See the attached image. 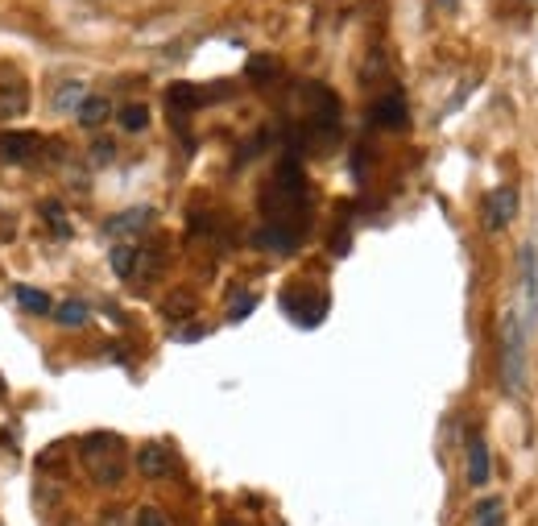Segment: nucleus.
I'll use <instances>...</instances> for the list:
<instances>
[{
	"label": "nucleus",
	"instance_id": "1",
	"mask_svg": "<svg viewBox=\"0 0 538 526\" xmlns=\"http://www.w3.org/2000/svg\"><path fill=\"white\" fill-rule=\"evenodd\" d=\"M502 382L510 394H522L526 385V323L518 312H505L502 320Z\"/></svg>",
	"mask_w": 538,
	"mask_h": 526
},
{
	"label": "nucleus",
	"instance_id": "2",
	"mask_svg": "<svg viewBox=\"0 0 538 526\" xmlns=\"http://www.w3.org/2000/svg\"><path fill=\"white\" fill-rule=\"evenodd\" d=\"M84 460L96 485H116L124 477V440L112 431H96L84 440Z\"/></svg>",
	"mask_w": 538,
	"mask_h": 526
},
{
	"label": "nucleus",
	"instance_id": "3",
	"mask_svg": "<svg viewBox=\"0 0 538 526\" xmlns=\"http://www.w3.org/2000/svg\"><path fill=\"white\" fill-rule=\"evenodd\" d=\"M518 265H522V303H526V312H522V323H534L538 320V245L534 240H526L522 245V257H518Z\"/></svg>",
	"mask_w": 538,
	"mask_h": 526
},
{
	"label": "nucleus",
	"instance_id": "4",
	"mask_svg": "<svg viewBox=\"0 0 538 526\" xmlns=\"http://www.w3.org/2000/svg\"><path fill=\"white\" fill-rule=\"evenodd\" d=\"M137 468H141V477L162 481L174 473V456H170L166 443H145L141 452H137Z\"/></svg>",
	"mask_w": 538,
	"mask_h": 526
},
{
	"label": "nucleus",
	"instance_id": "5",
	"mask_svg": "<svg viewBox=\"0 0 538 526\" xmlns=\"http://www.w3.org/2000/svg\"><path fill=\"white\" fill-rule=\"evenodd\" d=\"M42 154V137L37 133H4L0 137V158L4 162H29Z\"/></svg>",
	"mask_w": 538,
	"mask_h": 526
},
{
	"label": "nucleus",
	"instance_id": "6",
	"mask_svg": "<svg viewBox=\"0 0 538 526\" xmlns=\"http://www.w3.org/2000/svg\"><path fill=\"white\" fill-rule=\"evenodd\" d=\"M518 212V191L514 187H497V191L489 195V204H485V220H489V228H505L510 220H514Z\"/></svg>",
	"mask_w": 538,
	"mask_h": 526
},
{
	"label": "nucleus",
	"instance_id": "7",
	"mask_svg": "<svg viewBox=\"0 0 538 526\" xmlns=\"http://www.w3.org/2000/svg\"><path fill=\"white\" fill-rule=\"evenodd\" d=\"M489 473H493L489 443H485L477 431H472V435H468V481H472V485H485V481H489Z\"/></svg>",
	"mask_w": 538,
	"mask_h": 526
},
{
	"label": "nucleus",
	"instance_id": "8",
	"mask_svg": "<svg viewBox=\"0 0 538 526\" xmlns=\"http://www.w3.org/2000/svg\"><path fill=\"white\" fill-rule=\"evenodd\" d=\"M369 120H373V125H385V129H402V125H406V100H402V96L377 100L373 112H369Z\"/></svg>",
	"mask_w": 538,
	"mask_h": 526
},
{
	"label": "nucleus",
	"instance_id": "9",
	"mask_svg": "<svg viewBox=\"0 0 538 526\" xmlns=\"http://www.w3.org/2000/svg\"><path fill=\"white\" fill-rule=\"evenodd\" d=\"M149 220H154V212H149V207L120 212V215H112V220H108V237H132V232H141Z\"/></svg>",
	"mask_w": 538,
	"mask_h": 526
},
{
	"label": "nucleus",
	"instance_id": "10",
	"mask_svg": "<svg viewBox=\"0 0 538 526\" xmlns=\"http://www.w3.org/2000/svg\"><path fill=\"white\" fill-rule=\"evenodd\" d=\"M12 299L21 303L29 315H50V312H54L50 295H46V290H37V287H12Z\"/></svg>",
	"mask_w": 538,
	"mask_h": 526
},
{
	"label": "nucleus",
	"instance_id": "11",
	"mask_svg": "<svg viewBox=\"0 0 538 526\" xmlns=\"http://www.w3.org/2000/svg\"><path fill=\"white\" fill-rule=\"evenodd\" d=\"M75 112H79V125H87V129H96V125H104V120H108L112 104H108L104 96H84Z\"/></svg>",
	"mask_w": 538,
	"mask_h": 526
},
{
	"label": "nucleus",
	"instance_id": "12",
	"mask_svg": "<svg viewBox=\"0 0 538 526\" xmlns=\"http://www.w3.org/2000/svg\"><path fill=\"white\" fill-rule=\"evenodd\" d=\"M54 320H59L62 328H84V323L92 320V307H87L84 299H67L54 307Z\"/></svg>",
	"mask_w": 538,
	"mask_h": 526
},
{
	"label": "nucleus",
	"instance_id": "13",
	"mask_svg": "<svg viewBox=\"0 0 538 526\" xmlns=\"http://www.w3.org/2000/svg\"><path fill=\"white\" fill-rule=\"evenodd\" d=\"M137 257H141V249H137V245H116V249H112V274H116V278H132V265H137Z\"/></svg>",
	"mask_w": 538,
	"mask_h": 526
},
{
	"label": "nucleus",
	"instance_id": "14",
	"mask_svg": "<svg viewBox=\"0 0 538 526\" xmlns=\"http://www.w3.org/2000/svg\"><path fill=\"white\" fill-rule=\"evenodd\" d=\"M472 522H477V526H502V522H505V506H502V498H485V502L477 506Z\"/></svg>",
	"mask_w": 538,
	"mask_h": 526
},
{
	"label": "nucleus",
	"instance_id": "15",
	"mask_svg": "<svg viewBox=\"0 0 538 526\" xmlns=\"http://www.w3.org/2000/svg\"><path fill=\"white\" fill-rule=\"evenodd\" d=\"M145 125H149V112H145L141 104H129V108H120V129H129V133H141Z\"/></svg>",
	"mask_w": 538,
	"mask_h": 526
},
{
	"label": "nucleus",
	"instance_id": "16",
	"mask_svg": "<svg viewBox=\"0 0 538 526\" xmlns=\"http://www.w3.org/2000/svg\"><path fill=\"white\" fill-rule=\"evenodd\" d=\"M42 215H46L50 224H54V237H71V228H67V215H62L59 204H42Z\"/></svg>",
	"mask_w": 538,
	"mask_h": 526
},
{
	"label": "nucleus",
	"instance_id": "17",
	"mask_svg": "<svg viewBox=\"0 0 538 526\" xmlns=\"http://www.w3.org/2000/svg\"><path fill=\"white\" fill-rule=\"evenodd\" d=\"M79 100H84V87L67 84V87H59V100H54V108H79Z\"/></svg>",
	"mask_w": 538,
	"mask_h": 526
},
{
	"label": "nucleus",
	"instance_id": "18",
	"mask_svg": "<svg viewBox=\"0 0 538 526\" xmlns=\"http://www.w3.org/2000/svg\"><path fill=\"white\" fill-rule=\"evenodd\" d=\"M132 526H170V518L162 514V510H154V506H141L137 510V522Z\"/></svg>",
	"mask_w": 538,
	"mask_h": 526
},
{
	"label": "nucleus",
	"instance_id": "19",
	"mask_svg": "<svg viewBox=\"0 0 538 526\" xmlns=\"http://www.w3.org/2000/svg\"><path fill=\"white\" fill-rule=\"evenodd\" d=\"M249 75H253V79H274V75H277L274 59H265V54H257V59L249 62Z\"/></svg>",
	"mask_w": 538,
	"mask_h": 526
},
{
	"label": "nucleus",
	"instance_id": "20",
	"mask_svg": "<svg viewBox=\"0 0 538 526\" xmlns=\"http://www.w3.org/2000/svg\"><path fill=\"white\" fill-rule=\"evenodd\" d=\"M249 312H253V295H237V303H232V312H228V320L237 323V320H245Z\"/></svg>",
	"mask_w": 538,
	"mask_h": 526
},
{
	"label": "nucleus",
	"instance_id": "21",
	"mask_svg": "<svg viewBox=\"0 0 538 526\" xmlns=\"http://www.w3.org/2000/svg\"><path fill=\"white\" fill-rule=\"evenodd\" d=\"M100 526H124V514H120V510H108V514L100 518Z\"/></svg>",
	"mask_w": 538,
	"mask_h": 526
},
{
	"label": "nucleus",
	"instance_id": "22",
	"mask_svg": "<svg viewBox=\"0 0 538 526\" xmlns=\"http://www.w3.org/2000/svg\"><path fill=\"white\" fill-rule=\"evenodd\" d=\"M108 158H112V145L100 142V145H96V162H108Z\"/></svg>",
	"mask_w": 538,
	"mask_h": 526
},
{
	"label": "nucleus",
	"instance_id": "23",
	"mask_svg": "<svg viewBox=\"0 0 538 526\" xmlns=\"http://www.w3.org/2000/svg\"><path fill=\"white\" fill-rule=\"evenodd\" d=\"M0 390H4V382H0Z\"/></svg>",
	"mask_w": 538,
	"mask_h": 526
},
{
	"label": "nucleus",
	"instance_id": "24",
	"mask_svg": "<svg viewBox=\"0 0 538 526\" xmlns=\"http://www.w3.org/2000/svg\"><path fill=\"white\" fill-rule=\"evenodd\" d=\"M228 526H237V522H228Z\"/></svg>",
	"mask_w": 538,
	"mask_h": 526
}]
</instances>
